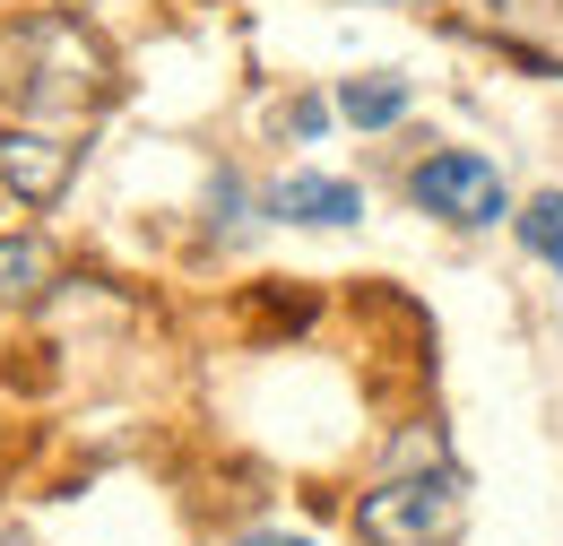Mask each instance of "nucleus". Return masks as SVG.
<instances>
[{
  "label": "nucleus",
  "instance_id": "nucleus-7",
  "mask_svg": "<svg viewBox=\"0 0 563 546\" xmlns=\"http://www.w3.org/2000/svg\"><path fill=\"white\" fill-rule=\"evenodd\" d=\"M339 113H347L355 131H390V122L408 113V78H390V69H373V78H347V87H339Z\"/></svg>",
  "mask_w": 563,
  "mask_h": 546
},
{
  "label": "nucleus",
  "instance_id": "nucleus-5",
  "mask_svg": "<svg viewBox=\"0 0 563 546\" xmlns=\"http://www.w3.org/2000/svg\"><path fill=\"white\" fill-rule=\"evenodd\" d=\"M78 174V139L62 131H0V183L18 192L26 208H53Z\"/></svg>",
  "mask_w": 563,
  "mask_h": 546
},
{
  "label": "nucleus",
  "instance_id": "nucleus-1",
  "mask_svg": "<svg viewBox=\"0 0 563 546\" xmlns=\"http://www.w3.org/2000/svg\"><path fill=\"white\" fill-rule=\"evenodd\" d=\"M0 96L44 122H87L122 96V69L96 26H78L70 9H35V18L0 26Z\"/></svg>",
  "mask_w": 563,
  "mask_h": 546
},
{
  "label": "nucleus",
  "instance_id": "nucleus-3",
  "mask_svg": "<svg viewBox=\"0 0 563 546\" xmlns=\"http://www.w3.org/2000/svg\"><path fill=\"white\" fill-rule=\"evenodd\" d=\"M408 192H417V208L451 217V226H494V217H511V192H503L494 156H477V148H442V156H424L417 174H408Z\"/></svg>",
  "mask_w": 563,
  "mask_h": 546
},
{
  "label": "nucleus",
  "instance_id": "nucleus-2",
  "mask_svg": "<svg viewBox=\"0 0 563 546\" xmlns=\"http://www.w3.org/2000/svg\"><path fill=\"white\" fill-rule=\"evenodd\" d=\"M460 529V478L433 469V478H382L355 503V538L364 546H442Z\"/></svg>",
  "mask_w": 563,
  "mask_h": 546
},
{
  "label": "nucleus",
  "instance_id": "nucleus-8",
  "mask_svg": "<svg viewBox=\"0 0 563 546\" xmlns=\"http://www.w3.org/2000/svg\"><path fill=\"white\" fill-rule=\"evenodd\" d=\"M53 286V243L44 234H9L0 243V304H35Z\"/></svg>",
  "mask_w": 563,
  "mask_h": 546
},
{
  "label": "nucleus",
  "instance_id": "nucleus-10",
  "mask_svg": "<svg viewBox=\"0 0 563 546\" xmlns=\"http://www.w3.org/2000/svg\"><path fill=\"white\" fill-rule=\"evenodd\" d=\"M243 546H312V538H295V529H261V538H243Z\"/></svg>",
  "mask_w": 563,
  "mask_h": 546
},
{
  "label": "nucleus",
  "instance_id": "nucleus-6",
  "mask_svg": "<svg viewBox=\"0 0 563 546\" xmlns=\"http://www.w3.org/2000/svg\"><path fill=\"white\" fill-rule=\"evenodd\" d=\"M269 208L295 217V226H355V217H364V192L339 183V174H286Z\"/></svg>",
  "mask_w": 563,
  "mask_h": 546
},
{
  "label": "nucleus",
  "instance_id": "nucleus-9",
  "mask_svg": "<svg viewBox=\"0 0 563 546\" xmlns=\"http://www.w3.org/2000/svg\"><path fill=\"white\" fill-rule=\"evenodd\" d=\"M511 226H520V243H529V252H538V261L563 277V192H538V200L520 208Z\"/></svg>",
  "mask_w": 563,
  "mask_h": 546
},
{
  "label": "nucleus",
  "instance_id": "nucleus-4",
  "mask_svg": "<svg viewBox=\"0 0 563 546\" xmlns=\"http://www.w3.org/2000/svg\"><path fill=\"white\" fill-rule=\"evenodd\" d=\"M460 26L529 69H563V0H460Z\"/></svg>",
  "mask_w": 563,
  "mask_h": 546
}]
</instances>
